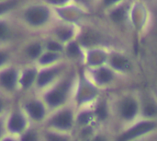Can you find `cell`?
Segmentation results:
<instances>
[{"label": "cell", "mask_w": 157, "mask_h": 141, "mask_svg": "<svg viewBox=\"0 0 157 141\" xmlns=\"http://www.w3.org/2000/svg\"><path fill=\"white\" fill-rule=\"evenodd\" d=\"M156 129V120L143 118L129 125L117 136L114 141H134L155 132Z\"/></svg>", "instance_id": "1"}, {"label": "cell", "mask_w": 157, "mask_h": 141, "mask_svg": "<svg viewBox=\"0 0 157 141\" xmlns=\"http://www.w3.org/2000/svg\"><path fill=\"white\" fill-rule=\"evenodd\" d=\"M42 127L74 134L75 130V115L69 109H63L45 120Z\"/></svg>", "instance_id": "2"}, {"label": "cell", "mask_w": 157, "mask_h": 141, "mask_svg": "<svg viewBox=\"0 0 157 141\" xmlns=\"http://www.w3.org/2000/svg\"><path fill=\"white\" fill-rule=\"evenodd\" d=\"M118 115L121 122L131 125L137 121L140 115V104L132 97L124 98L118 106Z\"/></svg>", "instance_id": "3"}, {"label": "cell", "mask_w": 157, "mask_h": 141, "mask_svg": "<svg viewBox=\"0 0 157 141\" xmlns=\"http://www.w3.org/2000/svg\"><path fill=\"white\" fill-rule=\"evenodd\" d=\"M29 125L30 122L22 112H14L6 119V133L14 136H19Z\"/></svg>", "instance_id": "4"}, {"label": "cell", "mask_w": 157, "mask_h": 141, "mask_svg": "<svg viewBox=\"0 0 157 141\" xmlns=\"http://www.w3.org/2000/svg\"><path fill=\"white\" fill-rule=\"evenodd\" d=\"M25 114L30 124L43 125L46 118V109L42 103L39 101H30L25 105Z\"/></svg>", "instance_id": "5"}, {"label": "cell", "mask_w": 157, "mask_h": 141, "mask_svg": "<svg viewBox=\"0 0 157 141\" xmlns=\"http://www.w3.org/2000/svg\"><path fill=\"white\" fill-rule=\"evenodd\" d=\"M69 89V83H63L59 87L50 91L45 95L46 103L52 108L61 106L66 99V93Z\"/></svg>", "instance_id": "6"}, {"label": "cell", "mask_w": 157, "mask_h": 141, "mask_svg": "<svg viewBox=\"0 0 157 141\" xmlns=\"http://www.w3.org/2000/svg\"><path fill=\"white\" fill-rule=\"evenodd\" d=\"M42 141H73L74 134L60 132L41 127Z\"/></svg>", "instance_id": "7"}, {"label": "cell", "mask_w": 157, "mask_h": 141, "mask_svg": "<svg viewBox=\"0 0 157 141\" xmlns=\"http://www.w3.org/2000/svg\"><path fill=\"white\" fill-rule=\"evenodd\" d=\"M26 17L30 23L38 25V24H41L47 19L48 11L46 8L43 7H34L27 11Z\"/></svg>", "instance_id": "8"}, {"label": "cell", "mask_w": 157, "mask_h": 141, "mask_svg": "<svg viewBox=\"0 0 157 141\" xmlns=\"http://www.w3.org/2000/svg\"><path fill=\"white\" fill-rule=\"evenodd\" d=\"M18 141H42L41 136V127L32 124L29 126V127L23 131L19 136H17Z\"/></svg>", "instance_id": "9"}, {"label": "cell", "mask_w": 157, "mask_h": 141, "mask_svg": "<svg viewBox=\"0 0 157 141\" xmlns=\"http://www.w3.org/2000/svg\"><path fill=\"white\" fill-rule=\"evenodd\" d=\"M95 120L94 112L89 110H85L75 115V130L93 125Z\"/></svg>", "instance_id": "10"}, {"label": "cell", "mask_w": 157, "mask_h": 141, "mask_svg": "<svg viewBox=\"0 0 157 141\" xmlns=\"http://www.w3.org/2000/svg\"><path fill=\"white\" fill-rule=\"evenodd\" d=\"M17 82V73L14 70H6L0 75V85L6 90H13Z\"/></svg>", "instance_id": "11"}, {"label": "cell", "mask_w": 157, "mask_h": 141, "mask_svg": "<svg viewBox=\"0 0 157 141\" xmlns=\"http://www.w3.org/2000/svg\"><path fill=\"white\" fill-rule=\"evenodd\" d=\"M140 115L144 119L155 120L157 117V104L154 102H146L143 106H140Z\"/></svg>", "instance_id": "12"}, {"label": "cell", "mask_w": 157, "mask_h": 141, "mask_svg": "<svg viewBox=\"0 0 157 141\" xmlns=\"http://www.w3.org/2000/svg\"><path fill=\"white\" fill-rule=\"evenodd\" d=\"M113 79V74L107 68H100L95 73V80L99 85L109 84Z\"/></svg>", "instance_id": "13"}, {"label": "cell", "mask_w": 157, "mask_h": 141, "mask_svg": "<svg viewBox=\"0 0 157 141\" xmlns=\"http://www.w3.org/2000/svg\"><path fill=\"white\" fill-rule=\"evenodd\" d=\"M56 74V71L53 69H48V70H43L41 71L37 79V84L39 87H44L47 84H49L52 79L54 78Z\"/></svg>", "instance_id": "14"}, {"label": "cell", "mask_w": 157, "mask_h": 141, "mask_svg": "<svg viewBox=\"0 0 157 141\" xmlns=\"http://www.w3.org/2000/svg\"><path fill=\"white\" fill-rule=\"evenodd\" d=\"M93 112H94L95 120H98V122L106 121L108 116H109L108 107H107V104L105 103H100Z\"/></svg>", "instance_id": "15"}, {"label": "cell", "mask_w": 157, "mask_h": 141, "mask_svg": "<svg viewBox=\"0 0 157 141\" xmlns=\"http://www.w3.org/2000/svg\"><path fill=\"white\" fill-rule=\"evenodd\" d=\"M35 79H36V72L34 70H27L23 74L20 79V85L24 89H29L34 82Z\"/></svg>", "instance_id": "16"}, {"label": "cell", "mask_w": 157, "mask_h": 141, "mask_svg": "<svg viewBox=\"0 0 157 141\" xmlns=\"http://www.w3.org/2000/svg\"><path fill=\"white\" fill-rule=\"evenodd\" d=\"M89 141H110V139L106 133L98 130Z\"/></svg>", "instance_id": "17"}, {"label": "cell", "mask_w": 157, "mask_h": 141, "mask_svg": "<svg viewBox=\"0 0 157 141\" xmlns=\"http://www.w3.org/2000/svg\"><path fill=\"white\" fill-rule=\"evenodd\" d=\"M40 51H41V49H40V46L39 44H33V45L29 47L28 54L31 57H37L40 54Z\"/></svg>", "instance_id": "18"}, {"label": "cell", "mask_w": 157, "mask_h": 141, "mask_svg": "<svg viewBox=\"0 0 157 141\" xmlns=\"http://www.w3.org/2000/svg\"><path fill=\"white\" fill-rule=\"evenodd\" d=\"M111 65H112V66H114L117 69H124L125 66H126V61H124L121 58L115 57V58L112 59Z\"/></svg>", "instance_id": "19"}, {"label": "cell", "mask_w": 157, "mask_h": 141, "mask_svg": "<svg viewBox=\"0 0 157 141\" xmlns=\"http://www.w3.org/2000/svg\"><path fill=\"white\" fill-rule=\"evenodd\" d=\"M56 59V54H46L40 58V63L41 64H49Z\"/></svg>", "instance_id": "20"}, {"label": "cell", "mask_w": 157, "mask_h": 141, "mask_svg": "<svg viewBox=\"0 0 157 141\" xmlns=\"http://www.w3.org/2000/svg\"><path fill=\"white\" fill-rule=\"evenodd\" d=\"M6 134V119H2L0 117V140Z\"/></svg>", "instance_id": "21"}, {"label": "cell", "mask_w": 157, "mask_h": 141, "mask_svg": "<svg viewBox=\"0 0 157 141\" xmlns=\"http://www.w3.org/2000/svg\"><path fill=\"white\" fill-rule=\"evenodd\" d=\"M68 52L71 55H77L79 54V49L77 47V45L75 43H72L69 45L68 48Z\"/></svg>", "instance_id": "22"}, {"label": "cell", "mask_w": 157, "mask_h": 141, "mask_svg": "<svg viewBox=\"0 0 157 141\" xmlns=\"http://www.w3.org/2000/svg\"><path fill=\"white\" fill-rule=\"evenodd\" d=\"M0 141H18V139H17V136H14V135H10L6 133Z\"/></svg>", "instance_id": "23"}, {"label": "cell", "mask_w": 157, "mask_h": 141, "mask_svg": "<svg viewBox=\"0 0 157 141\" xmlns=\"http://www.w3.org/2000/svg\"><path fill=\"white\" fill-rule=\"evenodd\" d=\"M7 34V29L5 24L0 23V39H3Z\"/></svg>", "instance_id": "24"}, {"label": "cell", "mask_w": 157, "mask_h": 141, "mask_svg": "<svg viewBox=\"0 0 157 141\" xmlns=\"http://www.w3.org/2000/svg\"><path fill=\"white\" fill-rule=\"evenodd\" d=\"M48 48H49L50 50H52V51H58V50H61V46H60L57 42H49Z\"/></svg>", "instance_id": "25"}, {"label": "cell", "mask_w": 157, "mask_h": 141, "mask_svg": "<svg viewBox=\"0 0 157 141\" xmlns=\"http://www.w3.org/2000/svg\"><path fill=\"white\" fill-rule=\"evenodd\" d=\"M72 35V32L71 30H63V31H61L59 33V36L63 39V40H66L68 38H70Z\"/></svg>", "instance_id": "26"}, {"label": "cell", "mask_w": 157, "mask_h": 141, "mask_svg": "<svg viewBox=\"0 0 157 141\" xmlns=\"http://www.w3.org/2000/svg\"><path fill=\"white\" fill-rule=\"evenodd\" d=\"M11 6H12V5L10 3H3V4H0V13H3V12L6 11Z\"/></svg>", "instance_id": "27"}, {"label": "cell", "mask_w": 157, "mask_h": 141, "mask_svg": "<svg viewBox=\"0 0 157 141\" xmlns=\"http://www.w3.org/2000/svg\"><path fill=\"white\" fill-rule=\"evenodd\" d=\"M6 60V55L3 53H0V65H2Z\"/></svg>", "instance_id": "28"}, {"label": "cell", "mask_w": 157, "mask_h": 141, "mask_svg": "<svg viewBox=\"0 0 157 141\" xmlns=\"http://www.w3.org/2000/svg\"><path fill=\"white\" fill-rule=\"evenodd\" d=\"M3 107H4V103H3L2 100H0V115H1V113L3 111Z\"/></svg>", "instance_id": "29"}, {"label": "cell", "mask_w": 157, "mask_h": 141, "mask_svg": "<svg viewBox=\"0 0 157 141\" xmlns=\"http://www.w3.org/2000/svg\"><path fill=\"white\" fill-rule=\"evenodd\" d=\"M115 1H117V0H105V2H106L107 4H111V3H113V2H115Z\"/></svg>", "instance_id": "30"}, {"label": "cell", "mask_w": 157, "mask_h": 141, "mask_svg": "<svg viewBox=\"0 0 157 141\" xmlns=\"http://www.w3.org/2000/svg\"><path fill=\"white\" fill-rule=\"evenodd\" d=\"M73 141H81V140H79V139H75V138L74 137V140Z\"/></svg>", "instance_id": "31"}]
</instances>
